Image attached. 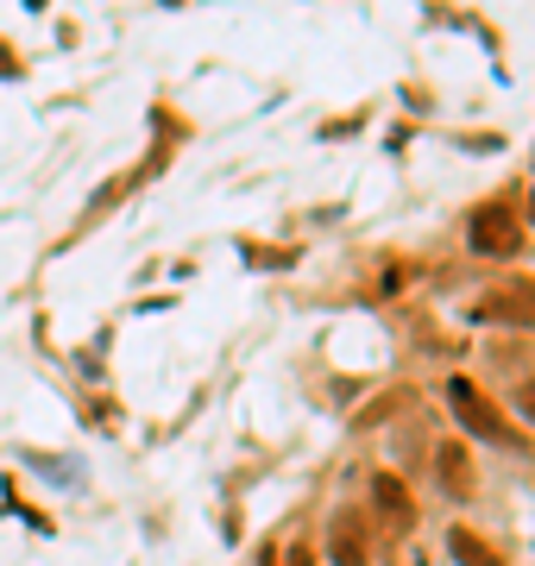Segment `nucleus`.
Wrapping results in <instances>:
<instances>
[{
  "mask_svg": "<svg viewBox=\"0 0 535 566\" xmlns=\"http://www.w3.org/2000/svg\"><path fill=\"white\" fill-rule=\"evenodd\" d=\"M466 240H473L479 259H497V252H516V221H511V208H479L473 227H466Z\"/></svg>",
  "mask_w": 535,
  "mask_h": 566,
  "instance_id": "nucleus-1",
  "label": "nucleus"
},
{
  "mask_svg": "<svg viewBox=\"0 0 535 566\" xmlns=\"http://www.w3.org/2000/svg\"><path fill=\"white\" fill-rule=\"evenodd\" d=\"M448 397H453V403H460V422L473 428V434H492V441H497V434H504V422H497L492 409L479 403V390L466 385V378H453V385H448Z\"/></svg>",
  "mask_w": 535,
  "mask_h": 566,
  "instance_id": "nucleus-2",
  "label": "nucleus"
},
{
  "mask_svg": "<svg viewBox=\"0 0 535 566\" xmlns=\"http://www.w3.org/2000/svg\"><path fill=\"white\" fill-rule=\"evenodd\" d=\"M371 497H378V510H385V523H391V528H410V523H416L410 491L397 485L391 472H385V479H371Z\"/></svg>",
  "mask_w": 535,
  "mask_h": 566,
  "instance_id": "nucleus-3",
  "label": "nucleus"
},
{
  "mask_svg": "<svg viewBox=\"0 0 535 566\" xmlns=\"http://www.w3.org/2000/svg\"><path fill=\"white\" fill-rule=\"evenodd\" d=\"M448 554H460V566H504L492 547L473 535V528H448Z\"/></svg>",
  "mask_w": 535,
  "mask_h": 566,
  "instance_id": "nucleus-4",
  "label": "nucleus"
},
{
  "mask_svg": "<svg viewBox=\"0 0 535 566\" xmlns=\"http://www.w3.org/2000/svg\"><path fill=\"white\" fill-rule=\"evenodd\" d=\"M334 566H366V535H359V523H334Z\"/></svg>",
  "mask_w": 535,
  "mask_h": 566,
  "instance_id": "nucleus-5",
  "label": "nucleus"
},
{
  "mask_svg": "<svg viewBox=\"0 0 535 566\" xmlns=\"http://www.w3.org/2000/svg\"><path fill=\"white\" fill-rule=\"evenodd\" d=\"M441 479H453V485L466 491V453L460 447H441Z\"/></svg>",
  "mask_w": 535,
  "mask_h": 566,
  "instance_id": "nucleus-6",
  "label": "nucleus"
},
{
  "mask_svg": "<svg viewBox=\"0 0 535 566\" xmlns=\"http://www.w3.org/2000/svg\"><path fill=\"white\" fill-rule=\"evenodd\" d=\"M516 409H523V416H529V422H535V378H529V385H523V390H516Z\"/></svg>",
  "mask_w": 535,
  "mask_h": 566,
  "instance_id": "nucleus-7",
  "label": "nucleus"
},
{
  "mask_svg": "<svg viewBox=\"0 0 535 566\" xmlns=\"http://www.w3.org/2000/svg\"><path fill=\"white\" fill-rule=\"evenodd\" d=\"M290 566H315V560H310V554H303V547H296V554H290Z\"/></svg>",
  "mask_w": 535,
  "mask_h": 566,
  "instance_id": "nucleus-8",
  "label": "nucleus"
},
{
  "mask_svg": "<svg viewBox=\"0 0 535 566\" xmlns=\"http://www.w3.org/2000/svg\"><path fill=\"white\" fill-rule=\"evenodd\" d=\"M529 214H535V196H529Z\"/></svg>",
  "mask_w": 535,
  "mask_h": 566,
  "instance_id": "nucleus-9",
  "label": "nucleus"
}]
</instances>
